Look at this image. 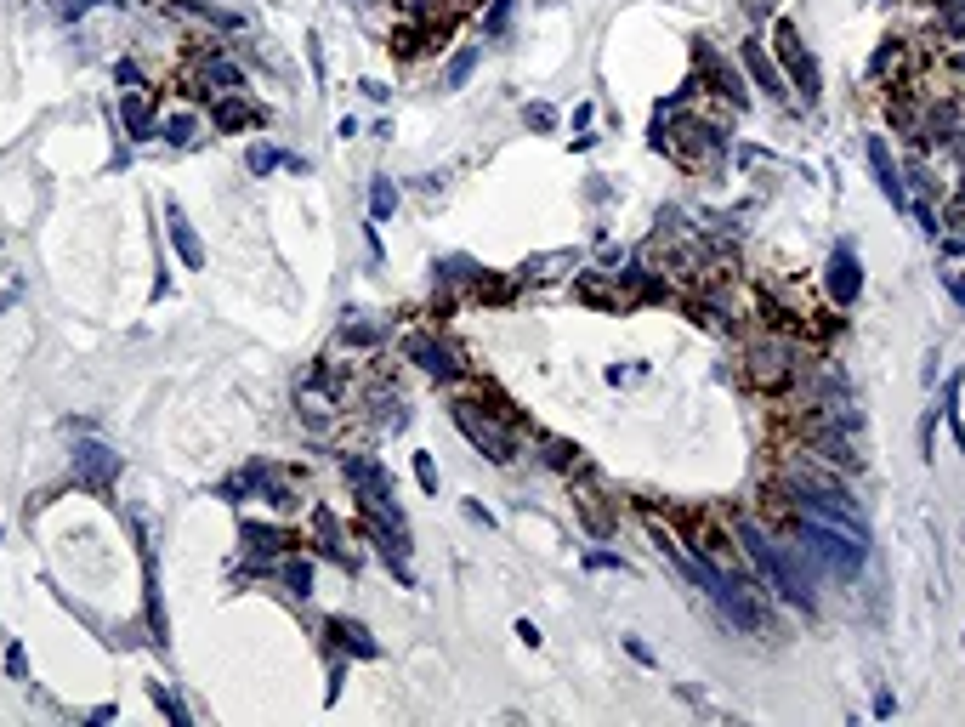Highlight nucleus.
Instances as JSON below:
<instances>
[{
    "instance_id": "1",
    "label": "nucleus",
    "mask_w": 965,
    "mask_h": 727,
    "mask_svg": "<svg viewBox=\"0 0 965 727\" xmlns=\"http://www.w3.org/2000/svg\"><path fill=\"white\" fill-rule=\"evenodd\" d=\"M653 154H670L682 171H716L727 160V125H710L699 114H653Z\"/></svg>"
},
{
    "instance_id": "2",
    "label": "nucleus",
    "mask_w": 965,
    "mask_h": 727,
    "mask_svg": "<svg viewBox=\"0 0 965 727\" xmlns=\"http://www.w3.org/2000/svg\"><path fill=\"white\" fill-rule=\"evenodd\" d=\"M772 517L790 523V534L807 546V557L824 574H835V580H858L863 574V563H869V540L863 534H846L835 523H818V517H801V512H772Z\"/></svg>"
},
{
    "instance_id": "3",
    "label": "nucleus",
    "mask_w": 965,
    "mask_h": 727,
    "mask_svg": "<svg viewBox=\"0 0 965 727\" xmlns=\"http://www.w3.org/2000/svg\"><path fill=\"white\" fill-rule=\"evenodd\" d=\"M801 370H807V347H801V336H790V330H761V336L750 341V353H744V375H750V387L767 392V398L795 392Z\"/></svg>"
},
{
    "instance_id": "4",
    "label": "nucleus",
    "mask_w": 965,
    "mask_h": 727,
    "mask_svg": "<svg viewBox=\"0 0 965 727\" xmlns=\"http://www.w3.org/2000/svg\"><path fill=\"white\" fill-rule=\"evenodd\" d=\"M449 415H455V426L472 438L477 449H483V455H489L494 466H511V461H517V426L500 421L494 409H483L477 398H455V404H449Z\"/></svg>"
},
{
    "instance_id": "5",
    "label": "nucleus",
    "mask_w": 965,
    "mask_h": 727,
    "mask_svg": "<svg viewBox=\"0 0 965 727\" xmlns=\"http://www.w3.org/2000/svg\"><path fill=\"white\" fill-rule=\"evenodd\" d=\"M772 57H778L784 80H795V86H801V103H818V97H824V74H818V57L807 52V40H801L795 18H778V23H772Z\"/></svg>"
},
{
    "instance_id": "6",
    "label": "nucleus",
    "mask_w": 965,
    "mask_h": 727,
    "mask_svg": "<svg viewBox=\"0 0 965 727\" xmlns=\"http://www.w3.org/2000/svg\"><path fill=\"white\" fill-rule=\"evenodd\" d=\"M74 483L91 489V495H114V483H120V455H114L108 444H97V438H80V444H74Z\"/></svg>"
},
{
    "instance_id": "7",
    "label": "nucleus",
    "mask_w": 965,
    "mask_h": 727,
    "mask_svg": "<svg viewBox=\"0 0 965 727\" xmlns=\"http://www.w3.org/2000/svg\"><path fill=\"white\" fill-rule=\"evenodd\" d=\"M404 358L415 364V370H426L432 381H460V353L449 347V341H438L432 330H415V336L404 341Z\"/></svg>"
},
{
    "instance_id": "8",
    "label": "nucleus",
    "mask_w": 965,
    "mask_h": 727,
    "mask_svg": "<svg viewBox=\"0 0 965 727\" xmlns=\"http://www.w3.org/2000/svg\"><path fill=\"white\" fill-rule=\"evenodd\" d=\"M738 63H744V74H750L755 86L767 91L772 103H790V80H784V69H778V57H772V46L761 35H750L744 46H738Z\"/></svg>"
},
{
    "instance_id": "9",
    "label": "nucleus",
    "mask_w": 965,
    "mask_h": 727,
    "mask_svg": "<svg viewBox=\"0 0 965 727\" xmlns=\"http://www.w3.org/2000/svg\"><path fill=\"white\" fill-rule=\"evenodd\" d=\"M824 290L835 307H852L863 296V262L852 245H835L829 250V267H824Z\"/></svg>"
},
{
    "instance_id": "10",
    "label": "nucleus",
    "mask_w": 965,
    "mask_h": 727,
    "mask_svg": "<svg viewBox=\"0 0 965 727\" xmlns=\"http://www.w3.org/2000/svg\"><path fill=\"white\" fill-rule=\"evenodd\" d=\"M693 57H699V74H704V80H716L721 103H727V108H750V91H744V74H738L733 63H727V57L716 52V46H704V40H699V46H693Z\"/></svg>"
},
{
    "instance_id": "11",
    "label": "nucleus",
    "mask_w": 965,
    "mask_h": 727,
    "mask_svg": "<svg viewBox=\"0 0 965 727\" xmlns=\"http://www.w3.org/2000/svg\"><path fill=\"white\" fill-rule=\"evenodd\" d=\"M869 171H875V188L892 199V211H903V205H909V188H903V171H897L886 137H869Z\"/></svg>"
},
{
    "instance_id": "12",
    "label": "nucleus",
    "mask_w": 965,
    "mask_h": 727,
    "mask_svg": "<svg viewBox=\"0 0 965 727\" xmlns=\"http://www.w3.org/2000/svg\"><path fill=\"white\" fill-rule=\"evenodd\" d=\"M165 233H171V245H176V256L199 273L205 267V245H199V233H193V222L182 216V205L176 199H165Z\"/></svg>"
},
{
    "instance_id": "13",
    "label": "nucleus",
    "mask_w": 965,
    "mask_h": 727,
    "mask_svg": "<svg viewBox=\"0 0 965 727\" xmlns=\"http://www.w3.org/2000/svg\"><path fill=\"white\" fill-rule=\"evenodd\" d=\"M239 540H245L250 557H284V551L301 546L290 529H273V523H245V529H239Z\"/></svg>"
},
{
    "instance_id": "14",
    "label": "nucleus",
    "mask_w": 965,
    "mask_h": 727,
    "mask_svg": "<svg viewBox=\"0 0 965 727\" xmlns=\"http://www.w3.org/2000/svg\"><path fill=\"white\" fill-rule=\"evenodd\" d=\"M540 455L551 472H568V478H591V466H585V449L568 444V438H551V432H540Z\"/></svg>"
},
{
    "instance_id": "15",
    "label": "nucleus",
    "mask_w": 965,
    "mask_h": 727,
    "mask_svg": "<svg viewBox=\"0 0 965 727\" xmlns=\"http://www.w3.org/2000/svg\"><path fill=\"white\" fill-rule=\"evenodd\" d=\"M267 114L256 103H245V97H216L211 103V125L216 131H245V125H262Z\"/></svg>"
},
{
    "instance_id": "16",
    "label": "nucleus",
    "mask_w": 965,
    "mask_h": 727,
    "mask_svg": "<svg viewBox=\"0 0 965 727\" xmlns=\"http://www.w3.org/2000/svg\"><path fill=\"white\" fill-rule=\"evenodd\" d=\"M324 631H330V637H335V648H347V654H358V659H381V642L369 637V631H364L358 620H330Z\"/></svg>"
},
{
    "instance_id": "17",
    "label": "nucleus",
    "mask_w": 965,
    "mask_h": 727,
    "mask_svg": "<svg viewBox=\"0 0 965 727\" xmlns=\"http://www.w3.org/2000/svg\"><path fill=\"white\" fill-rule=\"evenodd\" d=\"M608 279H614V273H608ZM574 296H579V302H591V307H614V313H619V307H631L619 284H614V290L602 284V273H574Z\"/></svg>"
},
{
    "instance_id": "18",
    "label": "nucleus",
    "mask_w": 965,
    "mask_h": 727,
    "mask_svg": "<svg viewBox=\"0 0 965 727\" xmlns=\"http://www.w3.org/2000/svg\"><path fill=\"white\" fill-rule=\"evenodd\" d=\"M313 534H318V551H324L330 563L352 568V551H341V523H335V512H324V506H313Z\"/></svg>"
},
{
    "instance_id": "19",
    "label": "nucleus",
    "mask_w": 965,
    "mask_h": 727,
    "mask_svg": "<svg viewBox=\"0 0 965 727\" xmlns=\"http://www.w3.org/2000/svg\"><path fill=\"white\" fill-rule=\"evenodd\" d=\"M120 120H125V131L137 142H148V137H159V125H154V108L142 103L137 91H120Z\"/></svg>"
},
{
    "instance_id": "20",
    "label": "nucleus",
    "mask_w": 965,
    "mask_h": 727,
    "mask_svg": "<svg viewBox=\"0 0 965 727\" xmlns=\"http://www.w3.org/2000/svg\"><path fill=\"white\" fill-rule=\"evenodd\" d=\"M279 580L290 586V597H301V603L313 597V563L296 557V551H284V557H279Z\"/></svg>"
},
{
    "instance_id": "21",
    "label": "nucleus",
    "mask_w": 965,
    "mask_h": 727,
    "mask_svg": "<svg viewBox=\"0 0 965 727\" xmlns=\"http://www.w3.org/2000/svg\"><path fill=\"white\" fill-rule=\"evenodd\" d=\"M171 12L182 18H199V23H216V29H245L239 12H222V6H205V0H171Z\"/></svg>"
},
{
    "instance_id": "22",
    "label": "nucleus",
    "mask_w": 965,
    "mask_h": 727,
    "mask_svg": "<svg viewBox=\"0 0 965 727\" xmlns=\"http://www.w3.org/2000/svg\"><path fill=\"white\" fill-rule=\"evenodd\" d=\"M574 506H579V517H585V529L597 534V540H608V534H614V512L602 506V495H579Z\"/></svg>"
},
{
    "instance_id": "23",
    "label": "nucleus",
    "mask_w": 965,
    "mask_h": 727,
    "mask_svg": "<svg viewBox=\"0 0 965 727\" xmlns=\"http://www.w3.org/2000/svg\"><path fill=\"white\" fill-rule=\"evenodd\" d=\"M199 80H205V86H228V91H239V86H245V69H239V63H228V57H205Z\"/></svg>"
},
{
    "instance_id": "24",
    "label": "nucleus",
    "mask_w": 965,
    "mask_h": 727,
    "mask_svg": "<svg viewBox=\"0 0 965 727\" xmlns=\"http://www.w3.org/2000/svg\"><path fill=\"white\" fill-rule=\"evenodd\" d=\"M937 6V29L948 40H965V0H931Z\"/></svg>"
},
{
    "instance_id": "25",
    "label": "nucleus",
    "mask_w": 965,
    "mask_h": 727,
    "mask_svg": "<svg viewBox=\"0 0 965 727\" xmlns=\"http://www.w3.org/2000/svg\"><path fill=\"white\" fill-rule=\"evenodd\" d=\"M245 165H250V177H273L284 165V154L273 148V142H250V154H245Z\"/></svg>"
},
{
    "instance_id": "26",
    "label": "nucleus",
    "mask_w": 965,
    "mask_h": 727,
    "mask_svg": "<svg viewBox=\"0 0 965 727\" xmlns=\"http://www.w3.org/2000/svg\"><path fill=\"white\" fill-rule=\"evenodd\" d=\"M392 211H398V188H392L386 177H375V182H369V216H375V222H386Z\"/></svg>"
},
{
    "instance_id": "27",
    "label": "nucleus",
    "mask_w": 965,
    "mask_h": 727,
    "mask_svg": "<svg viewBox=\"0 0 965 727\" xmlns=\"http://www.w3.org/2000/svg\"><path fill=\"white\" fill-rule=\"evenodd\" d=\"M477 52H483V46H460L455 63H449V74H443V86H449V91L466 86V80H472V69H477Z\"/></svg>"
},
{
    "instance_id": "28",
    "label": "nucleus",
    "mask_w": 965,
    "mask_h": 727,
    "mask_svg": "<svg viewBox=\"0 0 965 727\" xmlns=\"http://www.w3.org/2000/svg\"><path fill=\"white\" fill-rule=\"evenodd\" d=\"M193 131H199V120H193V114H171V120L159 125V137L171 142V148H188V142H193Z\"/></svg>"
},
{
    "instance_id": "29",
    "label": "nucleus",
    "mask_w": 965,
    "mask_h": 727,
    "mask_svg": "<svg viewBox=\"0 0 965 727\" xmlns=\"http://www.w3.org/2000/svg\"><path fill=\"white\" fill-rule=\"evenodd\" d=\"M148 693H154V705L165 710V716H171V727H188V710L176 705V693H171V688H159V682H154Z\"/></svg>"
},
{
    "instance_id": "30",
    "label": "nucleus",
    "mask_w": 965,
    "mask_h": 727,
    "mask_svg": "<svg viewBox=\"0 0 965 727\" xmlns=\"http://www.w3.org/2000/svg\"><path fill=\"white\" fill-rule=\"evenodd\" d=\"M523 120L534 125V131H557V108H551V103H528Z\"/></svg>"
},
{
    "instance_id": "31",
    "label": "nucleus",
    "mask_w": 965,
    "mask_h": 727,
    "mask_svg": "<svg viewBox=\"0 0 965 727\" xmlns=\"http://www.w3.org/2000/svg\"><path fill=\"white\" fill-rule=\"evenodd\" d=\"M6 676H12V682H29V654H23L18 642H6Z\"/></svg>"
},
{
    "instance_id": "32",
    "label": "nucleus",
    "mask_w": 965,
    "mask_h": 727,
    "mask_svg": "<svg viewBox=\"0 0 965 727\" xmlns=\"http://www.w3.org/2000/svg\"><path fill=\"white\" fill-rule=\"evenodd\" d=\"M415 483H421L426 495H438V466H432V455H415Z\"/></svg>"
},
{
    "instance_id": "33",
    "label": "nucleus",
    "mask_w": 965,
    "mask_h": 727,
    "mask_svg": "<svg viewBox=\"0 0 965 727\" xmlns=\"http://www.w3.org/2000/svg\"><path fill=\"white\" fill-rule=\"evenodd\" d=\"M341 341H347V347H375L381 336H375L369 324H341Z\"/></svg>"
},
{
    "instance_id": "34",
    "label": "nucleus",
    "mask_w": 965,
    "mask_h": 727,
    "mask_svg": "<svg viewBox=\"0 0 965 727\" xmlns=\"http://www.w3.org/2000/svg\"><path fill=\"white\" fill-rule=\"evenodd\" d=\"M585 568H597V574L619 568V574H625V557H614V551H585Z\"/></svg>"
},
{
    "instance_id": "35",
    "label": "nucleus",
    "mask_w": 965,
    "mask_h": 727,
    "mask_svg": "<svg viewBox=\"0 0 965 727\" xmlns=\"http://www.w3.org/2000/svg\"><path fill=\"white\" fill-rule=\"evenodd\" d=\"M931 438H937V409L920 415V455H926V461H931Z\"/></svg>"
},
{
    "instance_id": "36",
    "label": "nucleus",
    "mask_w": 965,
    "mask_h": 727,
    "mask_svg": "<svg viewBox=\"0 0 965 727\" xmlns=\"http://www.w3.org/2000/svg\"><path fill=\"white\" fill-rule=\"evenodd\" d=\"M943 290H948V296H954V302L965 307V273H954V267H948V273H943Z\"/></svg>"
},
{
    "instance_id": "37",
    "label": "nucleus",
    "mask_w": 965,
    "mask_h": 727,
    "mask_svg": "<svg viewBox=\"0 0 965 727\" xmlns=\"http://www.w3.org/2000/svg\"><path fill=\"white\" fill-rule=\"evenodd\" d=\"M91 6H114V0H69V6H63V18H86Z\"/></svg>"
},
{
    "instance_id": "38",
    "label": "nucleus",
    "mask_w": 965,
    "mask_h": 727,
    "mask_svg": "<svg viewBox=\"0 0 965 727\" xmlns=\"http://www.w3.org/2000/svg\"><path fill=\"white\" fill-rule=\"evenodd\" d=\"M625 654H631L636 665H653V654H648V642H642V637H625Z\"/></svg>"
},
{
    "instance_id": "39",
    "label": "nucleus",
    "mask_w": 965,
    "mask_h": 727,
    "mask_svg": "<svg viewBox=\"0 0 965 727\" xmlns=\"http://www.w3.org/2000/svg\"><path fill=\"white\" fill-rule=\"evenodd\" d=\"M358 91H364L369 103H386V97H392V91H386L381 80H358Z\"/></svg>"
},
{
    "instance_id": "40",
    "label": "nucleus",
    "mask_w": 965,
    "mask_h": 727,
    "mask_svg": "<svg viewBox=\"0 0 965 727\" xmlns=\"http://www.w3.org/2000/svg\"><path fill=\"white\" fill-rule=\"evenodd\" d=\"M517 637H523L528 648H540V642H545V637H540V625H534V620H517Z\"/></svg>"
},
{
    "instance_id": "41",
    "label": "nucleus",
    "mask_w": 965,
    "mask_h": 727,
    "mask_svg": "<svg viewBox=\"0 0 965 727\" xmlns=\"http://www.w3.org/2000/svg\"><path fill=\"white\" fill-rule=\"evenodd\" d=\"M114 80H120V86H142V69H137V63H120V69H114Z\"/></svg>"
},
{
    "instance_id": "42",
    "label": "nucleus",
    "mask_w": 965,
    "mask_h": 727,
    "mask_svg": "<svg viewBox=\"0 0 965 727\" xmlns=\"http://www.w3.org/2000/svg\"><path fill=\"white\" fill-rule=\"evenodd\" d=\"M307 63H313V74L324 80V52H318V35H307Z\"/></svg>"
},
{
    "instance_id": "43",
    "label": "nucleus",
    "mask_w": 965,
    "mask_h": 727,
    "mask_svg": "<svg viewBox=\"0 0 965 727\" xmlns=\"http://www.w3.org/2000/svg\"><path fill=\"white\" fill-rule=\"evenodd\" d=\"M466 517H472V523H483V529H494V517L483 512V506H477V500H466Z\"/></svg>"
},
{
    "instance_id": "44",
    "label": "nucleus",
    "mask_w": 965,
    "mask_h": 727,
    "mask_svg": "<svg viewBox=\"0 0 965 727\" xmlns=\"http://www.w3.org/2000/svg\"><path fill=\"white\" fill-rule=\"evenodd\" d=\"M744 6H750V18H767L772 12V0H744Z\"/></svg>"
}]
</instances>
